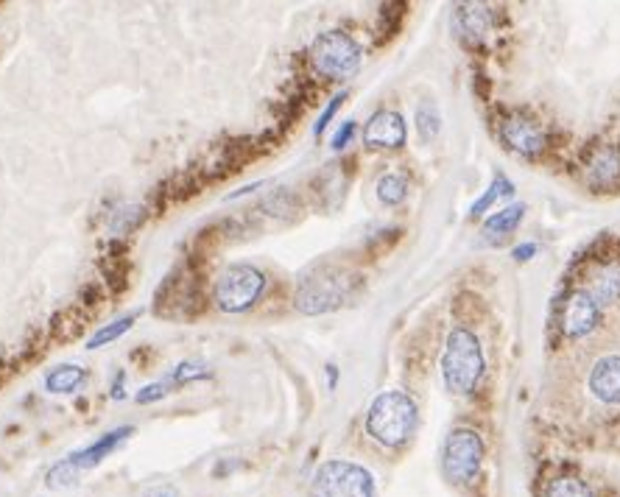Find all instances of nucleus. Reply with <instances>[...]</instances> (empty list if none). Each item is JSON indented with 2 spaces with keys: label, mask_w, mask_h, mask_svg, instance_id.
<instances>
[{
  "label": "nucleus",
  "mask_w": 620,
  "mask_h": 497,
  "mask_svg": "<svg viewBox=\"0 0 620 497\" xmlns=\"http://www.w3.org/2000/svg\"><path fill=\"white\" fill-rule=\"evenodd\" d=\"M584 179L593 190H612L620 185V148L604 146L593 151L584 165Z\"/></svg>",
  "instance_id": "12"
},
{
  "label": "nucleus",
  "mask_w": 620,
  "mask_h": 497,
  "mask_svg": "<svg viewBox=\"0 0 620 497\" xmlns=\"http://www.w3.org/2000/svg\"><path fill=\"white\" fill-rule=\"evenodd\" d=\"M486 444L481 433L472 428H456L447 433L442 447V472L450 484H472L484 467Z\"/></svg>",
  "instance_id": "6"
},
{
  "label": "nucleus",
  "mask_w": 620,
  "mask_h": 497,
  "mask_svg": "<svg viewBox=\"0 0 620 497\" xmlns=\"http://www.w3.org/2000/svg\"><path fill=\"white\" fill-rule=\"evenodd\" d=\"M123 380H126V377L121 375V380H115V383H112V400H123V397H126V391H123Z\"/></svg>",
  "instance_id": "30"
},
{
  "label": "nucleus",
  "mask_w": 620,
  "mask_h": 497,
  "mask_svg": "<svg viewBox=\"0 0 620 497\" xmlns=\"http://www.w3.org/2000/svg\"><path fill=\"white\" fill-rule=\"evenodd\" d=\"M137 322L135 313H129V316H123L118 322H109L107 327H101V330H95L93 336L87 338V350H101V347H107L112 341H118L121 336H126L129 330H132V324Z\"/></svg>",
  "instance_id": "21"
},
{
  "label": "nucleus",
  "mask_w": 620,
  "mask_h": 497,
  "mask_svg": "<svg viewBox=\"0 0 620 497\" xmlns=\"http://www.w3.org/2000/svg\"><path fill=\"white\" fill-rule=\"evenodd\" d=\"M534 255H537V243H520V246L512 249V257L517 263H526V260H531Z\"/></svg>",
  "instance_id": "28"
},
{
  "label": "nucleus",
  "mask_w": 620,
  "mask_h": 497,
  "mask_svg": "<svg viewBox=\"0 0 620 497\" xmlns=\"http://www.w3.org/2000/svg\"><path fill=\"white\" fill-rule=\"evenodd\" d=\"M135 433V428L132 425H123V428H115V430H107L104 436H98L93 444H87V447H81V450H76V453H70L68 461L73 464V470L84 472V470H93V467H98L101 461L107 456H112L118 447H121L129 436Z\"/></svg>",
  "instance_id": "11"
},
{
  "label": "nucleus",
  "mask_w": 620,
  "mask_h": 497,
  "mask_svg": "<svg viewBox=\"0 0 620 497\" xmlns=\"http://www.w3.org/2000/svg\"><path fill=\"white\" fill-rule=\"evenodd\" d=\"M146 497H182L179 495V489L171 484H162V486H154V489H149L146 492Z\"/></svg>",
  "instance_id": "29"
},
{
  "label": "nucleus",
  "mask_w": 620,
  "mask_h": 497,
  "mask_svg": "<svg viewBox=\"0 0 620 497\" xmlns=\"http://www.w3.org/2000/svg\"><path fill=\"white\" fill-rule=\"evenodd\" d=\"M545 497H595V492L593 486L581 481L579 475H559L548 484Z\"/></svg>",
  "instance_id": "22"
},
{
  "label": "nucleus",
  "mask_w": 620,
  "mask_h": 497,
  "mask_svg": "<svg viewBox=\"0 0 620 497\" xmlns=\"http://www.w3.org/2000/svg\"><path fill=\"white\" fill-rule=\"evenodd\" d=\"M204 377H210V372H207V366H204V363L182 361V363H176L174 369H171V375H168V383L185 386V383H196V380H204Z\"/></svg>",
  "instance_id": "23"
},
{
  "label": "nucleus",
  "mask_w": 620,
  "mask_h": 497,
  "mask_svg": "<svg viewBox=\"0 0 620 497\" xmlns=\"http://www.w3.org/2000/svg\"><path fill=\"white\" fill-rule=\"evenodd\" d=\"M414 121H417V135L422 143H431V140H436L439 132H442V115H439V109H436V104H431V101H422V104H419Z\"/></svg>",
  "instance_id": "20"
},
{
  "label": "nucleus",
  "mask_w": 620,
  "mask_h": 497,
  "mask_svg": "<svg viewBox=\"0 0 620 497\" xmlns=\"http://www.w3.org/2000/svg\"><path fill=\"white\" fill-rule=\"evenodd\" d=\"M310 65L313 70L330 81H344L352 79L361 62H364V51L361 45L352 40L347 31H324L316 40L310 42Z\"/></svg>",
  "instance_id": "4"
},
{
  "label": "nucleus",
  "mask_w": 620,
  "mask_h": 497,
  "mask_svg": "<svg viewBox=\"0 0 620 497\" xmlns=\"http://www.w3.org/2000/svg\"><path fill=\"white\" fill-rule=\"evenodd\" d=\"M378 199L380 204H386V207H397V204H403L408 199V176L405 174H397V171H391V174H383L378 179Z\"/></svg>",
  "instance_id": "19"
},
{
  "label": "nucleus",
  "mask_w": 620,
  "mask_h": 497,
  "mask_svg": "<svg viewBox=\"0 0 620 497\" xmlns=\"http://www.w3.org/2000/svg\"><path fill=\"white\" fill-rule=\"evenodd\" d=\"M498 135L503 140V146L514 151V154H520V157H537L548 143L545 126L534 115H528L526 109L506 112L503 121L498 123Z\"/></svg>",
  "instance_id": "8"
},
{
  "label": "nucleus",
  "mask_w": 620,
  "mask_h": 497,
  "mask_svg": "<svg viewBox=\"0 0 620 497\" xmlns=\"http://www.w3.org/2000/svg\"><path fill=\"white\" fill-rule=\"evenodd\" d=\"M87 380V372L76 363H59L48 375H45V389L51 394H73L79 391Z\"/></svg>",
  "instance_id": "16"
},
{
  "label": "nucleus",
  "mask_w": 620,
  "mask_h": 497,
  "mask_svg": "<svg viewBox=\"0 0 620 497\" xmlns=\"http://www.w3.org/2000/svg\"><path fill=\"white\" fill-rule=\"evenodd\" d=\"M408 140L405 118L394 109H378L364 126V143L369 148H403Z\"/></svg>",
  "instance_id": "10"
},
{
  "label": "nucleus",
  "mask_w": 620,
  "mask_h": 497,
  "mask_svg": "<svg viewBox=\"0 0 620 497\" xmlns=\"http://www.w3.org/2000/svg\"><path fill=\"white\" fill-rule=\"evenodd\" d=\"M355 135H358V123L344 121L336 129V135H333V140H330V146H333V151H344V148L350 146L352 140H355Z\"/></svg>",
  "instance_id": "27"
},
{
  "label": "nucleus",
  "mask_w": 620,
  "mask_h": 497,
  "mask_svg": "<svg viewBox=\"0 0 620 497\" xmlns=\"http://www.w3.org/2000/svg\"><path fill=\"white\" fill-rule=\"evenodd\" d=\"M514 196V182L509 179V176H503V174H495L492 176V182H489V188L472 202L470 207V215L472 218H484L495 204L500 202V199H512Z\"/></svg>",
  "instance_id": "18"
},
{
  "label": "nucleus",
  "mask_w": 620,
  "mask_h": 497,
  "mask_svg": "<svg viewBox=\"0 0 620 497\" xmlns=\"http://www.w3.org/2000/svg\"><path fill=\"white\" fill-rule=\"evenodd\" d=\"M601 322V305L587 288H573L559 299V327L567 338H584Z\"/></svg>",
  "instance_id": "9"
},
{
  "label": "nucleus",
  "mask_w": 620,
  "mask_h": 497,
  "mask_svg": "<svg viewBox=\"0 0 620 497\" xmlns=\"http://www.w3.org/2000/svg\"><path fill=\"white\" fill-rule=\"evenodd\" d=\"M344 101H347V90H341V93H336L333 98H330V104L322 109V115H319V121H316V126H313V135L316 137H322L324 135V129L330 126V121L336 118V112L341 107H344Z\"/></svg>",
  "instance_id": "25"
},
{
  "label": "nucleus",
  "mask_w": 620,
  "mask_h": 497,
  "mask_svg": "<svg viewBox=\"0 0 620 497\" xmlns=\"http://www.w3.org/2000/svg\"><path fill=\"white\" fill-rule=\"evenodd\" d=\"M79 481V472L73 470V464H70L68 458H62L59 464H54L51 470H48V478H45V484L51 486V489H68Z\"/></svg>",
  "instance_id": "24"
},
{
  "label": "nucleus",
  "mask_w": 620,
  "mask_h": 497,
  "mask_svg": "<svg viewBox=\"0 0 620 497\" xmlns=\"http://www.w3.org/2000/svg\"><path fill=\"white\" fill-rule=\"evenodd\" d=\"M419 408L405 391H380L366 411V433L383 447H403L417 433Z\"/></svg>",
  "instance_id": "1"
},
{
  "label": "nucleus",
  "mask_w": 620,
  "mask_h": 497,
  "mask_svg": "<svg viewBox=\"0 0 620 497\" xmlns=\"http://www.w3.org/2000/svg\"><path fill=\"white\" fill-rule=\"evenodd\" d=\"M523 218H526V204L523 202H514L509 207H503L498 213H492L489 218L484 221V238L489 241H495V238H506V235H512L517 232V227L523 224Z\"/></svg>",
  "instance_id": "15"
},
{
  "label": "nucleus",
  "mask_w": 620,
  "mask_h": 497,
  "mask_svg": "<svg viewBox=\"0 0 620 497\" xmlns=\"http://www.w3.org/2000/svg\"><path fill=\"white\" fill-rule=\"evenodd\" d=\"M263 288H266L263 271L255 269V266H246V263H235L216 277L213 302L224 313H243L260 299Z\"/></svg>",
  "instance_id": "7"
},
{
  "label": "nucleus",
  "mask_w": 620,
  "mask_h": 497,
  "mask_svg": "<svg viewBox=\"0 0 620 497\" xmlns=\"http://www.w3.org/2000/svg\"><path fill=\"white\" fill-rule=\"evenodd\" d=\"M165 394H168V380H154V383H146L143 389L137 391L135 400L137 405H151L157 403V400H162Z\"/></svg>",
  "instance_id": "26"
},
{
  "label": "nucleus",
  "mask_w": 620,
  "mask_h": 497,
  "mask_svg": "<svg viewBox=\"0 0 620 497\" xmlns=\"http://www.w3.org/2000/svg\"><path fill=\"white\" fill-rule=\"evenodd\" d=\"M310 497H378V486L366 467L355 461L333 458L313 472Z\"/></svg>",
  "instance_id": "5"
},
{
  "label": "nucleus",
  "mask_w": 620,
  "mask_h": 497,
  "mask_svg": "<svg viewBox=\"0 0 620 497\" xmlns=\"http://www.w3.org/2000/svg\"><path fill=\"white\" fill-rule=\"evenodd\" d=\"M352 294V277L344 269L322 266L299 280L294 291V308L305 316H324L338 310Z\"/></svg>",
  "instance_id": "3"
},
{
  "label": "nucleus",
  "mask_w": 620,
  "mask_h": 497,
  "mask_svg": "<svg viewBox=\"0 0 620 497\" xmlns=\"http://www.w3.org/2000/svg\"><path fill=\"white\" fill-rule=\"evenodd\" d=\"M587 386L593 397L604 405H620V355H604L598 358L590 372Z\"/></svg>",
  "instance_id": "13"
},
{
  "label": "nucleus",
  "mask_w": 620,
  "mask_h": 497,
  "mask_svg": "<svg viewBox=\"0 0 620 497\" xmlns=\"http://www.w3.org/2000/svg\"><path fill=\"white\" fill-rule=\"evenodd\" d=\"M590 294L598 305H612L620 299V263H609L595 271Z\"/></svg>",
  "instance_id": "17"
},
{
  "label": "nucleus",
  "mask_w": 620,
  "mask_h": 497,
  "mask_svg": "<svg viewBox=\"0 0 620 497\" xmlns=\"http://www.w3.org/2000/svg\"><path fill=\"white\" fill-rule=\"evenodd\" d=\"M492 26H495V12L481 6V3L459 6L453 14V28L464 42H484Z\"/></svg>",
  "instance_id": "14"
},
{
  "label": "nucleus",
  "mask_w": 620,
  "mask_h": 497,
  "mask_svg": "<svg viewBox=\"0 0 620 497\" xmlns=\"http://www.w3.org/2000/svg\"><path fill=\"white\" fill-rule=\"evenodd\" d=\"M486 372L481 341L470 327H453L442 352V380L450 394H472Z\"/></svg>",
  "instance_id": "2"
}]
</instances>
